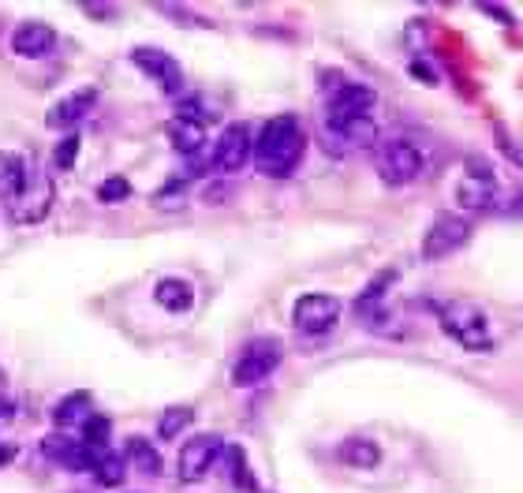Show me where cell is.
I'll use <instances>...</instances> for the list:
<instances>
[{
	"label": "cell",
	"instance_id": "cell-1",
	"mask_svg": "<svg viewBox=\"0 0 523 493\" xmlns=\"http://www.w3.org/2000/svg\"><path fill=\"white\" fill-rule=\"evenodd\" d=\"M303 150H307L303 124H299L292 113H281L273 116V120H266V127L258 131V142L251 146V157H255L262 176L281 180V176H288V172L303 161Z\"/></svg>",
	"mask_w": 523,
	"mask_h": 493
},
{
	"label": "cell",
	"instance_id": "cell-2",
	"mask_svg": "<svg viewBox=\"0 0 523 493\" xmlns=\"http://www.w3.org/2000/svg\"><path fill=\"white\" fill-rule=\"evenodd\" d=\"M438 318H441V329H445L460 348H467V352H490V348H494L490 318H486V310L475 307V303L453 299V303H445V307L438 310Z\"/></svg>",
	"mask_w": 523,
	"mask_h": 493
},
{
	"label": "cell",
	"instance_id": "cell-3",
	"mask_svg": "<svg viewBox=\"0 0 523 493\" xmlns=\"http://www.w3.org/2000/svg\"><path fill=\"white\" fill-rule=\"evenodd\" d=\"M374 169L389 187H404L411 180H419L423 172V154L419 146L408 139H382L374 142Z\"/></svg>",
	"mask_w": 523,
	"mask_h": 493
},
{
	"label": "cell",
	"instance_id": "cell-4",
	"mask_svg": "<svg viewBox=\"0 0 523 493\" xmlns=\"http://www.w3.org/2000/svg\"><path fill=\"white\" fill-rule=\"evenodd\" d=\"M53 202H57V184H53L42 169L27 165L23 187H19V195L12 198V221L15 225H38V221L49 217Z\"/></svg>",
	"mask_w": 523,
	"mask_h": 493
},
{
	"label": "cell",
	"instance_id": "cell-5",
	"mask_svg": "<svg viewBox=\"0 0 523 493\" xmlns=\"http://www.w3.org/2000/svg\"><path fill=\"white\" fill-rule=\"evenodd\" d=\"M456 202L471 213H486L501 206V180L482 157H467L464 180L456 187Z\"/></svg>",
	"mask_w": 523,
	"mask_h": 493
},
{
	"label": "cell",
	"instance_id": "cell-6",
	"mask_svg": "<svg viewBox=\"0 0 523 493\" xmlns=\"http://www.w3.org/2000/svg\"><path fill=\"white\" fill-rule=\"evenodd\" d=\"M281 359H284V348L277 337L247 340L240 359H236V367H232V381H236V385H258V381H266L273 370L281 367Z\"/></svg>",
	"mask_w": 523,
	"mask_h": 493
},
{
	"label": "cell",
	"instance_id": "cell-7",
	"mask_svg": "<svg viewBox=\"0 0 523 493\" xmlns=\"http://www.w3.org/2000/svg\"><path fill=\"white\" fill-rule=\"evenodd\" d=\"M378 94L367 83H337L326 98V120L322 124H348V120H363L374 113Z\"/></svg>",
	"mask_w": 523,
	"mask_h": 493
},
{
	"label": "cell",
	"instance_id": "cell-8",
	"mask_svg": "<svg viewBox=\"0 0 523 493\" xmlns=\"http://www.w3.org/2000/svg\"><path fill=\"white\" fill-rule=\"evenodd\" d=\"M292 322H296L299 333H307V337H322V333H329V329L340 322V299L326 296V292H307V296L296 299Z\"/></svg>",
	"mask_w": 523,
	"mask_h": 493
},
{
	"label": "cell",
	"instance_id": "cell-9",
	"mask_svg": "<svg viewBox=\"0 0 523 493\" xmlns=\"http://www.w3.org/2000/svg\"><path fill=\"white\" fill-rule=\"evenodd\" d=\"M322 142L333 157H348L355 150H370L378 142V124L363 116V120H348V124H322Z\"/></svg>",
	"mask_w": 523,
	"mask_h": 493
},
{
	"label": "cell",
	"instance_id": "cell-10",
	"mask_svg": "<svg viewBox=\"0 0 523 493\" xmlns=\"http://www.w3.org/2000/svg\"><path fill=\"white\" fill-rule=\"evenodd\" d=\"M131 64L139 71H146L150 79H157V86H161L169 98H176V94L184 90V71H180V64H176L165 49H157V45H139V49H131Z\"/></svg>",
	"mask_w": 523,
	"mask_h": 493
},
{
	"label": "cell",
	"instance_id": "cell-11",
	"mask_svg": "<svg viewBox=\"0 0 523 493\" xmlns=\"http://www.w3.org/2000/svg\"><path fill=\"white\" fill-rule=\"evenodd\" d=\"M467 236H471V221H467V217H456V213H441L438 221L430 225V232H426L423 258L438 262V258H445V254L460 251V247L467 243Z\"/></svg>",
	"mask_w": 523,
	"mask_h": 493
},
{
	"label": "cell",
	"instance_id": "cell-12",
	"mask_svg": "<svg viewBox=\"0 0 523 493\" xmlns=\"http://www.w3.org/2000/svg\"><path fill=\"white\" fill-rule=\"evenodd\" d=\"M221 452H225V441L217 434H195L184 449H180V479L184 482L206 479V471L217 464Z\"/></svg>",
	"mask_w": 523,
	"mask_h": 493
},
{
	"label": "cell",
	"instance_id": "cell-13",
	"mask_svg": "<svg viewBox=\"0 0 523 493\" xmlns=\"http://www.w3.org/2000/svg\"><path fill=\"white\" fill-rule=\"evenodd\" d=\"M251 131L243 124H228L225 131H221V139H217V146H213L210 154V165L217 172H240L243 165H247V157H251Z\"/></svg>",
	"mask_w": 523,
	"mask_h": 493
},
{
	"label": "cell",
	"instance_id": "cell-14",
	"mask_svg": "<svg viewBox=\"0 0 523 493\" xmlns=\"http://www.w3.org/2000/svg\"><path fill=\"white\" fill-rule=\"evenodd\" d=\"M53 45H57V30L42 23V19H27V23H19L12 34V49L15 57H45V53H53Z\"/></svg>",
	"mask_w": 523,
	"mask_h": 493
},
{
	"label": "cell",
	"instance_id": "cell-15",
	"mask_svg": "<svg viewBox=\"0 0 523 493\" xmlns=\"http://www.w3.org/2000/svg\"><path fill=\"white\" fill-rule=\"evenodd\" d=\"M396 281V269H385V273H378L374 281L367 284V292L359 296V303H355V314L363 318V322H370L378 333H382L385 318H389V303H385V292H389V284Z\"/></svg>",
	"mask_w": 523,
	"mask_h": 493
},
{
	"label": "cell",
	"instance_id": "cell-16",
	"mask_svg": "<svg viewBox=\"0 0 523 493\" xmlns=\"http://www.w3.org/2000/svg\"><path fill=\"white\" fill-rule=\"evenodd\" d=\"M94 101H98V90L94 86H83V90H75L68 98H60L49 113H45V124L53 127H75L79 120H86V113L94 109Z\"/></svg>",
	"mask_w": 523,
	"mask_h": 493
},
{
	"label": "cell",
	"instance_id": "cell-17",
	"mask_svg": "<svg viewBox=\"0 0 523 493\" xmlns=\"http://www.w3.org/2000/svg\"><path fill=\"white\" fill-rule=\"evenodd\" d=\"M42 452H45V460L68 467V471H86L90 460H94V452L86 449L83 441H75V437H68V434H49L42 441Z\"/></svg>",
	"mask_w": 523,
	"mask_h": 493
},
{
	"label": "cell",
	"instance_id": "cell-18",
	"mask_svg": "<svg viewBox=\"0 0 523 493\" xmlns=\"http://www.w3.org/2000/svg\"><path fill=\"white\" fill-rule=\"evenodd\" d=\"M154 299L157 307L172 310V314H184V310L195 307V288L187 281H180V277H165V281H157Z\"/></svg>",
	"mask_w": 523,
	"mask_h": 493
},
{
	"label": "cell",
	"instance_id": "cell-19",
	"mask_svg": "<svg viewBox=\"0 0 523 493\" xmlns=\"http://www.w3.org/2000/svg\"><path fill=\"white\" fill-rule=\"evenodd\" d=\"M128 460L135 464V471L139 475H150V479H157L161 475V452L154 449V441H146V437H128Z\"/></svg>",
	"mask_w": 523,
	"mask_h": 493
},
{
	"label": "cell",
	"instance_id": "cell-20",
	"mask_svg": "<svg viewBox=\"0 0 523 493\" xmlns=\"http://www.w3.org/2000/svg\"><path fill=\"white\" fill-rule=\"evenodd\" d=\"M340 460L348 467H378L382 449H378V441H370V437H348V441L340 445Z\"/></svg>",
	"mask_w": 523,
	"mask_h": 493
},
{
	"label": "cell",
	"instance_id": "cell-21",
	"mask_svg": "<svg viewBox=\"0 0 523 493\" xmlns=\"http://www.w3.org/2000/svg\"><path fill=\"white\" fill-rule=\"evenodd\" d=\"M90 471H94V479H98L101 486H120V482H124V471H128V460L116 456L113 449H101V452H94Z\"/></svg>",
	"mask_w": 523,
	"mask_h": 493
},
{
	"label": "cell",
	"instance_id": "cell-22",
	"mask_svg": "<svg viewBox=\"0 0 523 493\" xmlns=\"http://www.w3.org/2000/svg\"><path fill=\"white\" fill-rule=\"evenodd\" d=\"M23 176H27V161L15 154H0V202H12L23 187Z\"/></svg>",
	"mask_w": 523,
	"mask_h": 493
},
{
	"label": "cell",
	"instance_id": "cell-23",
	"mask_svg": "<svg viewBox=\"0 0 523 493\" xmlns=\"http://www.w3.org/2000/svg\"><path fill=\"white\" fill-rule=\"evenodd\" d=\"M86 415H90V393H71L53 408V423L71 426V423H83Z\"/></svg>",
	"mask_w": 523,
	"mask_h": 493
},
{
	"label": "cell",
	"instance_id": "cell-24",
	"mask_svg": "<svg viewBox=\"0 0 523 493\" xmlns=\"http://www.w3.org/2000/svg\"><path fill=\"white\" fill-rule=\"evenodd\" d=\"M109 434H113V423H109L105 415H86L83 437H79V441H83L90 452H101V449H109Z\"/></svg>",
	"mask_w": 523,
	"mask_h": 493
},
{
	"label": "cell",
	"instance_id": "cell-25",
	"mask_svg": "<svg viewBox=\"0 0 523 493\" xmlns=\"http://www.w3.org/2000/svg\"><path fill=\"white\" fill-rule=\"evenodd\" d=\"M191 419H195V411L187 408V404H180V408H165L161 423H157V434L165 437V441H176V434H184L187 426H191Z\"/></svg>",
	"mask_w": 523,
	"mask_h": 493
},
{
	"label": "cell",
	"instance_id": "cell-26",
	"mask_svg": "<svg viewBox=\"0 0 523 493\" xmlns=\"http://www.w3.org/2000/svg\"><path fill=\"white\" fill-rule=\"evenodd\" d=\"M225 456H228L232 486H240V490H255V475H251V467H247V452H243L240 445H228Z\"/></svg>",
	"mask_w": 523,
	"mask_h": 493
},
{
	"label": "cell",
	"instance_id": "cell-27",
	"mask_svg": "<svg viewBox=\"0 0 523 493\" xmlns=\"http://www.w3.org/2000/svg\"><path fill=\"white\" fill-rule=\"evenodd\" d=\"M75 154H79V135L71 131L68 139L57 142V150H53V165H57L60 172H68L71 165H75Z\"/></svg>",
	"mask_w": 523,
	"mask_h": 493
},
{
	"label": "cell",
	"instance_id": "cell-28",
	"mask_svg": "<svg viewBox=\"0 0 523 493\" xmlns=\"http://www.w3.org/2000/svg\"><path fill=\"white\" fill-rule=\"evenodd\" d=\"M131 195V184L124 180V176H109L105 184L98 187V198L101 202H124V198Z\"/></svg>",
	"mask_w": 523,
	"mask_h": 493
},
{
	"label": "cell",
	"instance_id": "cell-29",
	"mask_svg": "<svg viewBox=\"0 0 523 493\" xmlns=\"http://www.w3.org/2000/svg\"><path fill=\"white\" fill-rule=\"evenodd\" d=\"M497 142H501V150H505V157H509V161H516V165H523V150H520V146H516V142H509V135H505L501 127H497Z\"/></svg>",
	"mask_w": 523,
	"mask_h": 493
},
{
	"label": "cell",
	"instance_id": "cell-30",
	"mask_svg": "<svg viewBox=\"0 0 523 493\" xmlns=\"http://www.w3.org/2000/svg\"><path fill=\"white\" fill-rule=\"evenodd\" d=\"M15 460V445H0V467Z\"/></svg>",
	"mask_w": 523,
	"mask_h": 493
}]
</instances>
